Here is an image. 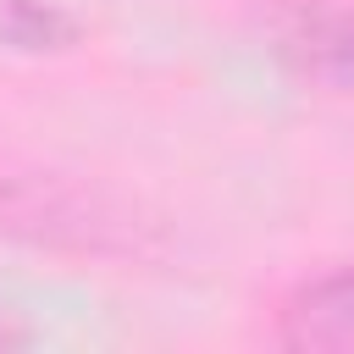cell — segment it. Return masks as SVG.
Here are the masks:
<instances>
[{"label":"cell","instance_id":"5","mask_svg":"<svg viewBox=\"0 0 354 354\" xmlns=\"http://www.w3.org/2000/svg\"><path fill=\"white\" fill-rule=\"evenodd\" d=\"M28 337H33V332H28V326H17V321L0 310V348H11V343H28Z\"/></svg>","mask_w":354,"mask_h":354},{"label":"cell","instance_id":"3","mask_svg":"<svg viewBox=\"0 0 354 354\" xmlns=\"http://www.w3.org/2000/svg\"><path fill=\"white\" fill-rule=\"evenodd\" d=\"M277 343L299 354H354V266L304 277L277 304Z\"/></svg>","mask_w":354,"mask_h":354},{"label":"cell","instance_id":"4","mask_svg":"<svg viewBox=\"0 0 354 354\" xmlns=\"http://www.w3.org/2000/svg\"><path fill=\"white\" fill-rule=\"evenodd\" d=\"M0 39L11 50H66L77 39V22L50 0H0Z\"/></svg>","mask_w":354,"mask_h":354},{"label":"cell","instance_id":"1","mask_svg":"<svg viewBox=\"0 0 354 354\" xmlns=\"http://www.w3.org/2000/svg\"><path fill=\"white\" fill-rule=\"evenodd\" d=\"M0 232L44 249H77V254L149 249V221H138L127 205L44 171H0Z\"/></svg>","mask_w":354,"mask_h":354},{"label":"cell","instance_id":"2","mask_svg":"<svg viewBox=\"0 0 354 354\" xmlns=\"http://www.w3.org/2000/svg\"><path fill=\"white\" fill-rule=\"evenodd\" d=\"M277 61L315 83L354 94V6L348 0H310L277 22Z\"/></svg>","mask_w":354,"mask_h":354}]
</instances>
